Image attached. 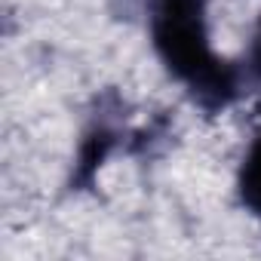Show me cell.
<instances>
[{"label":"cell","mask_w":261,"mask_h":261,"mask_svg":"<svg viewBox=\"0 0 261 261\" xmlns=\"http://www.w3.org/2000/svg\"><path fill=\"white\" fill-rule=\"evenodd\" d=\"M114 114H120V108L105 111V101H98V114L92 117V123L86 126V133L80 139V151L74 160V172H71V191H89L95 185L98 169L105 166V160L117 148L120 129L114 123Z\"/></svg>","instance_id":"7a4b0ae2"},{"label":"cell","mask_w":261,"mask_h":261,"mask_svg":"<svg viewBox=\"0 0 261 261\" xmlns=\"http://www.w3.org/2000/svg\"><path fill=\"white\" fill-rule=\"evenodd\" d=\"M249 74L261 83V22H258V28H255L252 46H249Z\"/></svg>","instance_id":"277c9868"},{"label":"cell","mask_w":261,"mask_h":261,"mask_svg":"<svg viewBox=\"0 0 261 261\" xmlns=\"http://www.w3.org/2000/svg\"><path fill=\"white\" fill-rule=\"evenodd\" d=\"M237 194H240V203L252 215H261V136L252 142V148H249V154L240 166Z\"/></svg>","instance_id":"3957f363"},{"label":"cell","mask_w":261,"mask_h":261,"mask_svg":"<svg viewBox=\"0 0 261 261\" xmlns=\"http://www.w3.org/2000/svg\"><path fill=\"white\" fill-rule=\"evenodd\" d=\"M151 40L172 77H178L191 98L218 114L240 95V68L209 49L206 0H148Z\"/></svg>","instance_id":"6da1fadb"}]
</instances>
